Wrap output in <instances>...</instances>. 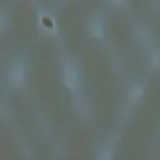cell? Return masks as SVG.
<instances>
[{
  "label": "cell",
  "mask_w": 160,
  "mask_h": 160,
  "mask_svg": "<svg viewBox=\"0 0 160 160\" xmlns=\"http://www.w3.org/2000/svg\"><path fill=\"white\" fill-rule=\"evenodd\" d=\"M31 59L26 50H16L5 61L2 69V84L8 90L24 91L30 82Z\"/></svg>",
  "instance_id": "2"
},
{
  "label": "cell",
  "mask_w": 160,
  "mask_h": 160,
  "mask_svg": "<svg viewBox=\"0 0 160 160\" xmlns=\"http://www.w3.org/2000/svg\"><path fill=\"white\" fill-rule=\"evenodd\" d=\"M12 24V14H11V8L2 4L0 6V34L5 35L6 31L11 28Z\"/></svg>",
  "instance_id": "9"
},
{
  "label": "cell",
  "mask_w": 160,
  "mask_h": 160,
  "mask_svg": "<svg viewBox=\"0 0 160 160\" xmlns=\"http://www.w3.org/2000/svg\"><path fill=\"white\" fill-rule=\"evenodd\" d=\"M119 142L115 135H108L98 141L94 149L95 160H112L118 155Z\"/></svg>",
  "instance_id": "6"
},
{
  "label": "cell",
  "mask_w": 160,
  "mask_h": 160,
  "mask_svg": "<svg viewBox=\"0 0 160 160\" xmlns=\"http://www.w3.org/2000/svg\"><path fill=\"white\" fill-rule=\"evenodd\" d=\"M85 32L88 38L98 44L108 41V16L104 10L95 9L85 19Z\"/></svg>",
  "instance_id": "3"
},
{
  "label": "cell",
  "mask_w": 160,
  "mask_h": 160,
  "mask_svg": "<svg viewBox=\"0 0 160 160\" xmlns=\"http://www.w3.org/2000/svg\"><path fill=\"white\" fill-rule=\"evenodd\" d=\"M58 74L61 86L71 95L78 109L86 105L85 71L80 59L70 51H61L58 56Z\"/></svg>",
  "instance_id": "1"
},
{
  "label": "cell",
  "mask_w": 160,
  "mask_h": 160,
  "mask_svg": "<svg viewBox=\"0 0 160 160\" xmlns=\"http://www.w3.org/2000/svg\"><path fill=\"white\" fill-rule=\"evenodd\" d=\"M146 66L151 72L160 71V42L155 41L146 51H145Z\"/></svg>",
  "instance_id": "8"
},
{
  "label": "cell",
  "mask_w": 160,
  "mask_h": 160,
  "mask_svg": "<svg viewBox=\"0 0 160 160\" xmlns=\"http://www.w3.org/2000/svg\"><path fill=\"white\" fill-rule=\"evenodd\" d=\"M36 21L39 24V29L46 35L55 38L59 35V28L55 15L50 9H38L36 11Z\"/></svg>",
  "instance_id": "7"
},
{
  "label": "cell",
  "mask_w": 160,
  "mask_h": 160,
  "mask_svg": "<svg viewBox=\"0 0 160 160\" xmlns=\"http://www.w3.org/2000/svg\"><path fill=\"white\" fill-rule=\"evenodd\" d=\"M149 89V82L145 78L135 76L131 78L124 91V108L125 110H132L136 105H139L146 96Z\"/></svg>",
  "instance_id": "4"
},
{
  "label": "cell",
  "mask_w": 160,
  "mask_h": 160,
  "mask_svg": "<svg viewBox=\"0 0 160 160\" xmlns=\"http://www.w3.org/2000/svg\"><path fill=\"white\" fill-rule=\"evenodd\" d=\"M130 38L132 44L144 52L156 41L152 28L142 19H136L131 22Z\"/></svg>",
  "instance_id": "5"
},
{
  "label": "cell",
  "mask_w": 160,
  "mask_h": 160,
  "mask_svg": "<svg viewBox=\"0 0 160 160\" xmlns=\"http://www.w3.org/2000/svg\"><path fill=\"white\" fill-rule=\"evenodd\" d=\"M104 2L108 9H111L115 11L125 10L129 6V0H104Z\"/></svg>",
  "instance_id": "10"
},
{
  "label": "cell",
  "mask_w": 160,
  "mask_h": 160,
  "mask_svg": "<svg viewBox=\"0 0 160 160\" xmlns=\"http://www.w3.org/2000/svg\"><path fill=\"white\" fill-rule=\"evenodd\" d=\"M155 141H156V144L160 146V128L158 129V131H156V136H155Z\"/></svg>",
  "instance_id": "11"
}]
</instances>
